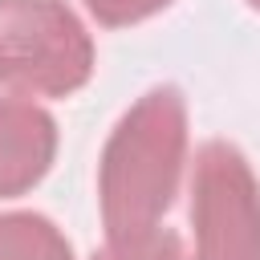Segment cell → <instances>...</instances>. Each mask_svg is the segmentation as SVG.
Listing matches in <instances>:
<instances>
[{
    "label": "cell",
    "instance_id": "cell-1",
    "mask_svg": "<svg viewBox=\"0 0 260 260\" xmlns=\"http://www.w3.org/2000/svg\"><path fill=\"white\" fill-rule=\"evenodd\" d=\"M183 162L187 102L175 85H154L118 118L98 158V203L106 236L154 228L179 195Z\"/></svg>",
    "mask_w": 260,
    "mask_h": 260
},
{
    "label": "cell",
    "instance_id": "cell-2",
    "mask_svg": "<svg viewBox=\"0 0 260 260\" xmlns=\"http://www.w3.org/2000/svg\"><path fill=\"white\" fill-rule=\"evenodd\" d=\"M93 77V37L65 0H0V85L69 98Z\"/></svg>",
    "mask_w": 260,
    "mask_h": 260
},
{
    "label": "cell",
    "instance_id": "cell-3",
    "mask_svg": "<svg viewBox=\"0 0 260 260\" xmlns=\"http://www.w3.org/2000/svg\"><path fill=\"white\" fill-rule=\"evenodd\" d=\"M191 260H260V183L236 142L211 138L191 162Z\"/></svg>",
    "mask_w": 260,
    "mask_h": 260
},
{
    "label": "cell",
    "instance_id": "cell-4",
    "mask_svg": "<svg viewBox=\"0 0 260 260\" xmlns=\"http://www.w3.org/2000/svg\"><path fill=\"white\" fill-rule=\"evenodd\" d=\"M57 158V122L45 106L0 98V199L32 191Z\"/></svg>",
    "mask_w": 260,
    "mask_h": 260
},
{
    "label": "cell",
    "instance_id": "cell-5",
    "mask_svg": "<svg viewBox=\"0 0 260 260\" xmlns=\"http://www.w3.org/2000/svg\"><path fill=\"white\" fill-rule=\"evenodd\" d=\"M0 260H73L65 232L37 211L0 215Z\"/></svg>",
    "mask_w": 260,
    "mask_h": 260
},
{
    "label": "cell",
    "instance_id": "cell-6",
    "mask_svg": "<svg viewBox=\"0 0 260 260\" xmlns=\"http://www.w3.org/2000/svg\"><path fill=\"white\" fill-rule=\"evenodd\" d=\"M89 260H191L183 240L171 228H146V232H130V236H110Z\"/></svg>",
    "mask_w": 260,
    "mask_h": 260
},
{
    "label": "cell",
    "instance_id": "cell-7",
    "mask_svg": "<svg viewBox=\"0 0 260 260\" xmlns=\"http://www.w3.org/2000/svg\"><path fill=\"white\" fill-rule=\"evenodd\" d=\"M171 0H85L89 16L106 28H126V24H138L154 12H162Z\"/></svg>",
    "mask_w": 260,
    "mask_h": 260
},
{
    "label": "cell",
    "instance_id": "cell-8",
    "mask_svg": "<svg viewBox=\"0 0 260 260\" xmlns=\"http://www.w3.org/2000/svg\"><path fill=\"white\" fill-rule=\"evenodd\" d=\"M248 4H252V8H256V12H260V0H248Z\"/></svg>",
    "mask_w": 260,
    "mask_h": 260
}]
</instances>
